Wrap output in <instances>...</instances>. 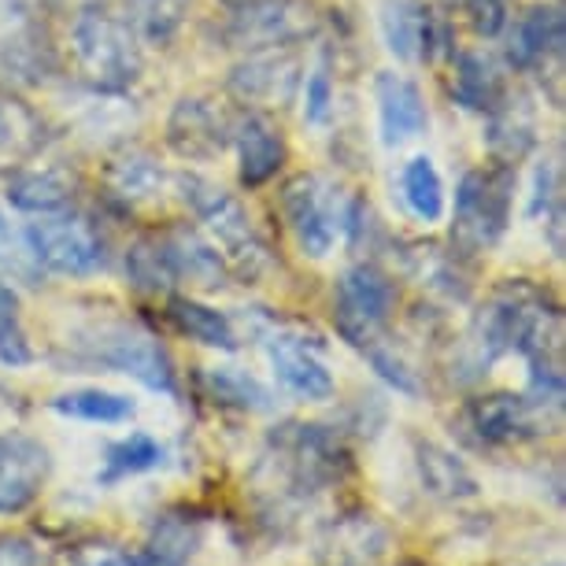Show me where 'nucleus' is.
I'll return each instance as SVG.
<instances>
[{
	"label": "nucleus",
	"mask_w": 566,
	"mask_h": 566,
	"mask_svg": "<svg viewBox=\"0 0 566 566\" xmlns=\"http://www.w3.org/2000/svg\"><path fill=\"white\" fill-rule=\"evenodd\" d=\"M563 422V400L537 397V392H489L467 403V426L482 444L530 441V437L555 433Z\"/></svg>",
	"instance_id": "obj_7"
},
{
	"label": "nucleus",
	"mask_w": 566,
	"mask_h": 566,
	"mask_svg": "<svg viewBox=\"0 0 566 566\" xmlns=\"http://www.w3.org/2000/svg\"><path fill=\"white\" fill-rule=\"evenodd\" d=\"M441 4H459V0H441Z\"/></svg>",
	"instance_id": "obj_47"
},
{
	"label": "nucleus",
	"mask_w": 566,
	"mask_h": 566,
	"mask_svg": "<svg viewBox=\"0 0 566 566\" xmlns=\"http://www.w3.org/2000/svg\"><path fill=\"white\" fill-rule=\"evenodd\" d=\"M93 363L142 381L153 392H175V367L159 340L142 326H108L101 329L90 352Z\"/></svg>",
	"instance_id": "obj_13"
},
{
	"label": "nucleus",
	"mask_w": 566,
	"mask_h": 566,
	"mask_svg": "<svg viewBox=\"0 0 566 566\" xmlns=\"http://www.w3.org/2000/svg\"><path fill=\"white\" fill-rule=\"evenodd\" d=\"M282 205L301 252L312 255V260H326L334 252L340 230L348 227V208H340L334 186H326L315 175H296L285 181Z\"/></svg>",
	"instance_id": "obj_9"
},
{
	"label": "nucleus",
	"mask_w": 566,
	"mask_h": 566,
	"mask_svg": "<svg viewBox=\"0 0 566 566\" xmlns=\"http://www.w3.org/2000/svg\"><path fill=\"white\" fill-rule=\"evenodd\" d=\"M74 566H130V555L108 548V544H93V548H82Z\"/></svg>",
	"instance_id": "obj_44"
},
{
	"label": "nucleus",
	"mask_w": 566,
	"mask_h": 566,
	"mask_svg": "<svg viewBox=\"0 0 566 566\" xmlns=\"http://www.w3.org/2000/svg\"><path fill=\"white\" fill-rule=\"evenodd\" d=\"M504 56L515 71H548L563 56V8L559 4H533L515 23H507Z\"/></svg>",
	"instance_id": "obj_16"
},
{
	"label": "nucleus",
	"mask_w": 566,
	"mask_h": 566,
	"mask_svg": "<svg viewBox=\"0 0 566 566\" xmlns=\"http://www.w3.org/2000/svg\"><path fill=\"white\" fill-rule=\"evenodd\" d=\"M363 356H367L370 367L378 370L381 378H386L392 389L411 392V397H415V392H419V381H415L411 367H408V363H403V359L397 356V348H392L386 337H378V340H374V345L363 348Z\"/></svg>",
	"instance_id": "obj_37"
},
{
	"label": "nucleus",
	"mask_w": 566,
	"mask_h": 566,
	"mask_svg": "<svg viewBox=\"0 0 566 566\" xmlns=\"http://www.w3.org/2000/svg\"><path fill=\"white\" fill-rule=\"evenodd\" d=\"M49 408L82 422H126L134 419L137 403L130 397H123V392H108V389H74L56 397Z\"/></svg>",
	"instance_id": "obj_33"
},
{
	"label": "nucleus",
	"mask_w": 566,
	"mask_h": 566,
	"mask_svg": "<svg viewBox=\"0 0 566 566\" xmlns=\"http://www.w3.org/2000/svg\"><path fill=\"white\" fill-rule=\"evenodd\" d=\"M74 200V175L63 167H19L8 175V205L27 211V216H52V211L71 208Z\"/></svg>",
	"instance_id": "obj_24"
},
{
	"label": "nucleus",
	"mask_w": 566,
	"mask_h": 566,
	"mask_svg": "<svg viewBox=\"0 0 566 566\" xmlns=\"http://www.w3.org/2000/svg\"><path fill=\"white\" fill-rule=\"evenodd\" d=\"M104 200L123 211V216H142V211L159 208L175 193V175L164 170V164L145 153V148H123V153L108 156L101 175Z\"/></svg>",
	"instance_id": "obj_12"
},
{
	"label": "nucleus",
	"mask_w": 566,
	"mask_h": 566,
	"mask_svg": "<svg viewBox=\"0 0 566 566\" xmlns=\"http://www.w3.org/2000/svg\"><path fill=\"white\" fill-rule=\"evenodd\" d=\"M126 277H130V285L137 293H148V296L175 290L178 282H175V266H170L164 233H145V238H137L130 249H126Z\"/></svg>",
	"instance_id": "obj_31"
},
{
	"label": "nucleus",
	"mask_w": 566,
	"mask_h": 566,
	"mask_svg": "<svg viewBox=\"0 0 566 566\" xmlns=\"http://www.w3.org/2000/svg\"><path fill=\"white\" fill-rule=\"evenodd\" d=\"M71 63H74V78L85 90L115 97V93H126L142 78L145 56H142V41L126 27V19L119 12H112L101 0V4L74 12Z\"/></svg>",
	"instance_id": "obj_1"
},
{
	"label": "nucleus",
	"mask_w": 566,
	"mask_h": 566,
	"mask_svg": "<svg viewBox=\"0 0 566 566\" xmlns=\"http://www.w3.org/2000/svg\"><path fill=\"white\" fill-rule=\"evenodd\" d=\"M419 478H422V485L441 500L478 496V478L470 474L463 459L441 444H430V441L419 444Z\"/></svg>",
	"instance_id": "obj_29"
},
{
	"label": "nucleus",
	"mask_w": 566,
	"mask_h": 566,
	"mask_svg": "<svg viewBox=\"0 0 566 566\" xmlns=\"http://www.w3.org/2000/svg\"><path fill=\"white\" fill-rule=\"evenodd\" d=\"M266 356H271L274 378L285 389L296 392L301 400H329L334 397V378H329L326 363L315 356V348L296 334H274L266 340Z\"/></svg>",
	"instance_id": "obj_21"
},
{
	"label": "nucleus",
	"mask_w": 566,
	"mask_h": 566,
	"mask_svg": "<svg viewBox=\"0 0 566 566\" xmlns=\"http://www.w3.org/2000/svg\"><path fill=\"white\" fill-rule=\"evenodd\" d=\"M511 205H515V167L493 164L482 170H467L455 189L452 252L467 260V255L496 249L507 233Z\"/></svg>",
	"instance_id": "obj_3"
},
{
	"label": "nucleus",
	"mask_w": 566,
	"mask_h": 566,
	"mask_svg": "<svg viewBox=\"0 0 566 566\" xmlns=\"http://www.w3.org/2000/svg\"><path fill=\"white\" fill-rule=\"evenodd\" d=\"M381 38L386 49L403 63H433L452 52L448 45V23L422 0H386L381 4Z\"/></svg>",
	"instance_id": "obj_14"
},
{
	"label": "nucleus",
	"mask_w": 566,
	"mask_h": 566,
	"mask_svg": "<svg viewBox=\"0 0 566 566\" xmlns=\"http://www.w3.org/2000/svg\"><path fill=\"white\" fill-rule=\"evenodd\" d=\"M230 134H233V115L211 97H181L170 108L167 145L181 159H193V164L219 159L230 148Z\"/></svg>",
	"instance_id": "obj_15"
},
{
	"label": "nucleus",
	"mask_w": 566,
	"mask_h": 566,
	"mask_svg": "<svg viewBox=\"0 0 566 566\" xmlns=\"http://www.w3.org/2000/svg\"><path fill=\"white\" fill-rule=\"evenodd\" d=\"M397 304V285L374 263H356L340 274L334 293V323L340 340L352 348H367L378 337H386V323Z\"/></svg>",
	"instance_id": "obj_6"
},
{
	"label": "nucleus",
	"mask_w": 566,
	"mask_h": 566,
	"mask_svg": "<svg viewBox=\"0 0 566 566\" xmlns=\"http://www.w3.org/2000/svg\"><path fill=\"white\" fill-rule=\"evenodd\" d=\"M0 356L8 363H23V337H19V293L0 282Z\"/></svg>",
	"instance_id": "obj_38"
},
{
	"label": "nucleus",
	"mask_w": 566,
	"mask_h": 566,
	"mask_svg": "<svg viewBox=\"0 0 566 566\" xmlns=\"http://www.w3.org/2000/svg\"><path fill=\"white\" fill-rule=\"evenodd\" d=\"M205 389L216 403H227V408H241V411H271L274 400L266 392L263 381H255L252 374L233 370V367H216L205 374Z\"/></svg>",
	"instance_id": "obj_36"
},
{
	"label": "nucleus",
	"mask_w": 566,
	"mask_h": 566,
	"mask_svg": "<svg viewBox=\"0 0 566 566\" xmlns=\"http://www.w3.org/2000/svg\"><path fill=\"white\" fill-rule=\"evenodd\" d=\"M374 97H378V130L381 145L397 148L415 142L430 126V112H426L422 90L411 78L397 71H381L374 82Z\"/></svg>",
	"instance_id": "obj_19"
},
{
	"label": "nucleus",
	"mask_w": 566,
	"mask_h": 566,
	"mask_svg": "<svg viewBox=\"0 0 566 566\" xmlns=\"http://www.w3.org/2000/svg\"><path fill=\"white\" fill-rule=\"evenodd\" d=\"M463 4H467L474 34L485 41L500 38L511 23V0H463Z\"/></svg>",
	"instance_id": "obj_41"
},
{
	"label": "nucleus",
	"mask_w": 566,
	"mask_h": 566,
	"mask_svg": "<svg viewBox=\"0 0 566 566\" xmlns=\"http://www.w3.org/2000/svg\"><path fill=\"white\" fill-rule=\"evenodd\" d=\"M159 463H164V444L148 433H130V437H123V441L108 444V452H104V470L97 474V482L115 485V482H123V478L145 474V470H153Z\"/></svg>",
	"instance_id": "obj_32"
},
{
	"label": "nucleus",
	"mask_w": 566,
	"mask_h": 566,
	"mask_svg": "<svg viewBox=\"0 0 566 566\" xmlns=\"http://www.w3.org/2000/svg\"><path fill=\"white\" fill-rule=\"evenodd\" d=\"M49 478V452L34 437H0V515H19Z\"/></svg>",
	"instance_id": "obj_17"
},
{
	"label": "nucleus",
	"mask_w": 566,
	"mask_h": 566,
	"mask_svg": "<svg viewBox=\"0 0 566 566\" xmlns=\"http://www.w3.org/2000/svg\"><path fill=\"white\" fill-rule=\"evenodd\" d=\"M403 205L415 219L422 222H437L444 216V181L437 175L430 156H415L408 167H403Z\"/></svg>",
	"instance_id": "obj_34"
},
{
	"label": "nucleus",
	"mask_w": 566,
	"mask_h": 566,
	"mask_svg": "<svg viewBox=\"0 0 566 566\" xmlns=\"http://www.w3.org/2000/svg\"><path fill=\"white\" fill-rule=\"evenodd\" d=\"M0 266L12 274H23V277H34V271H38L34 255L27 249V238L12 230V222L4 219V211H0Z\"/></svg>",
	"instance_id": "obj_42"
},
{
	"label": "nucleus",
	"mask_w": 566,
	"mask_h": 566,
	"mask_svg": "<svg viewBox=\"0 0 566 566\" xmlns=\"http://www.w3.org/2000/svg\"><path fill=\"white\" fill-rule=\"evenodd\" d=\"M271 448L277 452V467L290 478L293 489L315 493L323 485H334L348 470V448L340 433L326 430L318 422H285L271 437Z\"/></svg>",
	"instance_id": "obj_8"
},
{
	"label": "nucleus",
	"mask_w": 566,
	"mask_h": 566,
	"mask_svg": "<svg viewBox=\"0 0 566 566\" xmlns=\"http://www.w3.org/2000/svg\"><path fill=\"white\" fill-rule=\"evenodd\" d=\"M0 566H38V548L27 537H0Z\"/></svg>",
	"instance_id": "obj_43"
},
{
	"label": "nucleus",
	"mask_w": 566,
	"mask_h": 566,
	"mask_svg": "<svg viewBox=\"0 0 566 566\" xmlns=\"http://www.w3.org/2000/svg\"><path fill=\"white\" fill-rule=\"evenodd\" d=\"M537 145V115L526 93H504L500 104L489 112L485 123V148L493 156V164L518 167L522 159L533 153Z\"/></svg>",
	"instance_id": "obj_22"
},
{
	"label": "nucleus",
	"mask_w": 566,
	"mask_h": 566,
	"mask_svg": "<svg viewBox=\"0 0 566 566\" xmlns=\"http://www.w3.org/2000/svg\"><path fill=\"white\" fill-rule=\"evenodd\" d=\"M41 8H56V12H82V8H90V4H101V0H38Z\"/></svg>",
	"instance_id": "obj_45"
},
{
	"label": "nucleus",
	"mask_w": 566,
	"mask_h": 566,
	"mask_svg": "<svg viewBox=\"0 0 566 566\" xmlns=\"http://www.w3.org/2000/svg\"><path fill=\"white\" fill-rule=\"evenodd\" d=\"M222 4H227L230 12H238V8H249V4H255V0H222Z\"/></svg>",
	"instance_id": "obj_46"
},
{
	"label": "nucleus",
	"mask_w": 566,
	"mask_h": 566,
	"mask_svg": "<svg viewBox=\"0 0 566 566\" xmlns=\"http://www.w3.org/2000/svg\"><path fill=\"white\" fill-rule=\"evenodd\" d=\"M193 0H123L119 15L142 45H170L186 27Z\"/></svg>",
	"instance_id": "obj_27"
},
{
	"label": "nucleus",
	"mask_w": 566,
	"mask_h": 566,
	"mask_svg": "<svg viewBox=\"0 0 566 566\" xmlns=\"http://www.w3.org/2000/svg\"><path fill=\"white\" fill-rule=\"evenodd\" d=\"M381 548H386V533L370 518H356L334 526L326 544V559H334V566H370L381 555Z\"/></svg>",
	"instance_id": "obj_35"
},
{
	"label": "nucleus",
	"mask_w": 566,
	"mask_h": 566,
	"mask_svg": "<svg viewBox=\"0 0 566 566\" xmlns=\"http://www.w3.org/2000/svg\"><path fill=\"white\" fill-rule=\"evenodd\" d=\"M459 260H463V255L444 252L441 244H422V241L408 244V252H403V266H408V274L415 282L441 296H452V301H463L467 296V277L459 271Z\"/></svg>",
	"instance_id": "obj_28"
},
{
	"label": "nucleus",
	"mask_w": 566,
	"mask_h": 566,
	"mask_svg": "<svg viewBox=\"0 0 566 566\" xmlns=\"http://www.w3.org/2000/svg\"><path fill=\"white\" fill-rule=\"evenodd\" d=\"M323 30V12L315 0H255L230 12L222 38L241 52L260 49H296L301 41Z\"/></svg>",
	"instance_id": "obj_5"
},
{
	"label": "nucleus",
	"mask_w": 566,
	"mask_h": 566,
	"mask_svg": "<svg viewBox=\"0 0 566 566\" xmlns=\"http://www.w3.org/2000/svg\"><path fill=\"white\" fill-rule=\"evenodd\" d=\"M23 238L34 263L52 274L85 277L104 271V263H108V241H104L101 227L71 208L38 216V222L23 230Z\"/></svg>",
	"instance_id": "obj_4"
},
{
	"label": "nucleus",
	"mask_w": 566,
	"mask_h": 566,
	"mask_svg": "<svg viewBox=\"0 0 566 566\" xmlns=\"http://www.w3.org/2000/svg\"><path fill=\"white\" fill-rule=\"evenodd\" d=\"M175 197L205 227L211 244L227 260L230 274L244 277V282L260 277V271L266 266V241L260 238L252 216L244 211L238 197H230L219 181H211L205 175H189V170L175 175Z\"/></svg>",
	"instance_id": "obj_2"
},
{
	"label": "nucleus",
	"mask_w": 566,
	"mask_h": 566,
	"mask_svg": "<svg viewBox=\"0 0 566 566\" xmlns=\"http://www.w3.org/2000/svg\"><path fill=\"white\" fill-rule=\"evenodd\" d=\"M167 315L181 334L200 340V345L227 348V352L238 348V329H233V323L219 312V307L200 304V301H193V296H170Z\"/></svg>",
	"instance_id": "obj_30"
},
{
	"label": "nucleus",
	"mask_w": 566,
	"mask_h": 566,
	"mask_svg": "<svg viewBox=\"0 0 566 566\" xmlns=\"http://www.w3.org/2000/svg\"><path fill=\"white\" fill-rule=\"evenodd\" d=\"M52 38L38 0H0V71L15 82H45L52 74Z\"/></svg>",
	"instance_id": "obj_11"
},
{
	"label": "nucleus",
	"mask_w": 566,
	"mask_h": 566,
	"mask_svg": "<svg viewBox=\"0 0 566 566\" xmlns=\"http://www.w3.org/2000/svg\"><path fill=\"white\" fill-rule=\"evenodd\" d=\"M301 74L304 67H301L296 49H260V52H249L241 63H233L227 90L244 108L271 115V112L290 108L296 101Z\"/></svg>",
	"instance_id": "obj_10"
},
{
	"label": "nucleus",
	"mask_w": 566,
	"mask_h": 566,
	"mask_svg": "<svg viewBox=\"0 0 566 566\" xmlns=\"http://www.w3.org/2000/svg\"><path fill=\"white\" fill-rule=\"evenodd\" d=\"M49 145V123L19 93L0 90V175L34 164Z\"/></svg>",
	"instance_id": "obj_20"
},
{
	"label": "nucleus",
	"mask_w": 566,
	"mask_h": 566,
	"mask_svg": "<svg viewBox=\"0 0 566 566\" xmlns=\"http://www.w3.org/2000/svg\"><path fill=\"white\" fill-rule=\"evenodd\" d=\"M164 244L170 255V266H175V282H189L200 285V290H219L227 285V260L222 252L211 244V238L197 227H170L164 230Z\"/></svg>",
	"instance_id": "obj_23"
},
{
	"label": "nucleus",
	"mask_w": 566,
	"mask_h": 566,
	"mask_svg": "<svg viewBox=\"0 0 566 566\" xmlns=\"http://www.w3.org/2000/svg\"><path fill=\"white\" fill-rule=\"evenodd\" d=\"M507 93L500 63L489 52H459L452 67V97L459 108L489 115Z\"/></svg>",
	"instance_id": "obj_26"
},
{
	"label": "nucleus",
	"mask_w": 566,
	"mask_h": 566,
	"mask_svg": "<svg viewBox=\"0 0 566 566\" xmlns=\"http://www.w3.org/2000/svg\"><path fill=\"white\" fill-rule=\"evenodd\" d=\"M197 544L200 518H193L189 511H164L148 530L142 552L130 555V566H186L193 559Z\"/></svg>",
	"instance_id": "obj_25"
},
{
	"label": "nucleus",
	"mask_w": 566,
	"mask_h": 566,
	"mask_svg": "<svg viewBox=\"0 0 566 566\" xmlns=\"http://www.w3.org/2000/svg\"><path fill=\"white\" fill-rule=\"evenodd\" d=\"M334 112V74H329L326 63L307 74V90H304V119L312 126H323Z\"/></svg>",
	"instance_id": "obj_39"
},
{
	"label": "nucleus",
	"mask_w": 566,
	"mask_h": 566,
	"mask_svg": "<svg viewBox=\"0 0 566 566\" xmlns=\"http://www.w3.org/2000/svg\"><path fill=\"white\" fill-rule=\"evenodd\" d=\"M230 145L238 148V178L241 186H263L277 175L285 159V142L282 130L274 126V119L266 112L244 108L233 115V134Z\"/></svg>",
	"instance_id": "obj_18"
},
{
	"label": "nucleus",
	"mask_w": 566,
	"mask_h": 566,
	"mask_svg": "<svg viewBox=\"0 0 566 566\" xmlns=\"http://www.w3.org/2000/svg\"><path fill=\"white\" fill-rule=\"evenodd\" d=\"M555 205H563V170L559 159H541L537 175H533V200H530V216H548Z\"/></svg>",
	"instance_id": "obj_40"
}]
</instances>
